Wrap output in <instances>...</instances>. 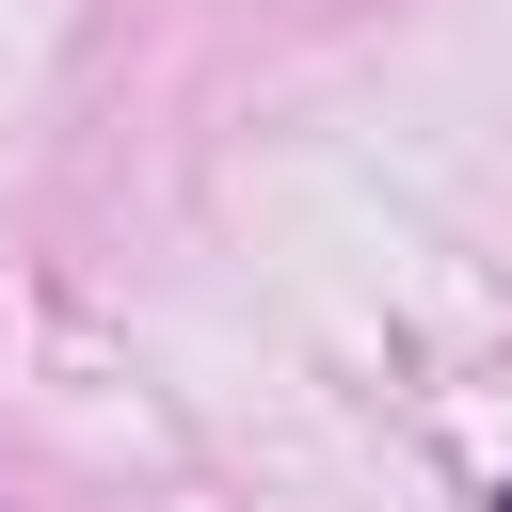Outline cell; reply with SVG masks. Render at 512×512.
<instances>
[{
	"mask_svg": "<svg viewBox=\"0 0 512 512\" xmlns=\"http://www.w3.org/2000/svg\"><path fill=\"white\" fill-rule=\"evenodd\" d=\"M496 512H512V480H496Z\"/></svg>",
	"mask_w": 512,
	"mask_h": 512,
	"instance_id": "obj_1",
	"label": "cell"
}]
</instances>
